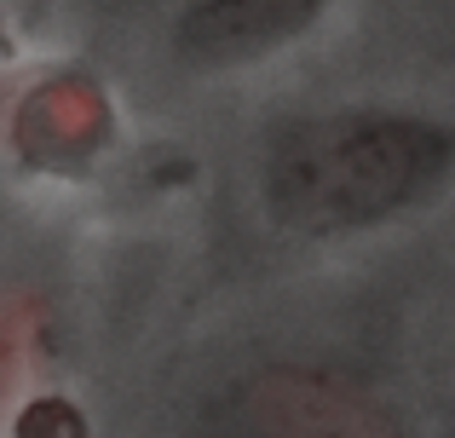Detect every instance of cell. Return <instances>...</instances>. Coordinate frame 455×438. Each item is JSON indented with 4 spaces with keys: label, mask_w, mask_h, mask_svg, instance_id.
<instances>
[{
    "label": "cell",
    "mask_w": 455,
    "mask_h": 438,
    "mask_svg": "<svg viewBox=\"0 0 455 438\" xmlns=\"http://www.w3.org/2000/svg\"><path fill=\"white\" fill-rule=\"evenodd\" d=\"M455 127L433 110L346 99L266 127L254 156L259 214L294 243H357L450 196Z\"/></svg>",
    "instance_id": "1"
},
{
    "label": "cell",
    "mask_w": 455,
    "mask_h": 438,
    "mask_svg": "<svg viewBox=\"0 0 455 438\" xmlns=\"http://www.w3.org/2000/svg\"><path fill=\"white\" fill-rule=\"evenodd\" d=\"M196 438H415L375 386L317 363H259L220 381L196 410Z\"/></svg>",
    "instance_id": "2"
},
{
    "label": "cell",
    "mask_w": 455,
    "mask_h": 438,
    "mask_svg": "<svg viewBox=\"0 0 455 438\" xmlns=\"http://www.w3.org/2000/svg\"><path fill=\"white\" fill-rule=\"evenodd\" d=\"M340 0H173L167 58L190 76H243L294 52Z\"/></svg>",
    "instance_id": "3"
},
{
    "label": "cell",
    "mask_w": 455,
    "mask_h": 438,
    "mask_svg": "<svg viewBox=\"0 0 455 438\" xmlns=\"http://www.w3.org/2000/svg\"><path fill=\"white\" fill-rule=\"evenodd\" d=\"M104 133H110V110H104L99 81L81 76V69H64V76L41 81L29 92L18 145L46 173H64V168H87V156L104 145Z\"/></svg>",
    "instance_id": "4"
}]
</instances>
